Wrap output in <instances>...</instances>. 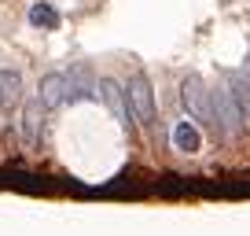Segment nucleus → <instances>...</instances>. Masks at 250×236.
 Masks as SVG:
<instances>
[{
	"mask_svg": "<svg viewBox=\"0 0 250 236\" xmlns=\"http://www.w3.org/2000/svg\"><path fill=\"white\" fill-rule=\"evenodd\" d=\"M210 100H213V137H221V141H235V137H243L247 118H243L239 103L232 100L228 85L210 89Z\"/></svg>",
	"mask_w": 250,
	"mask_h": 236,
	"instance_id": "1",
	"label": "nucleus"
},
{
	"mask_svg": "<svg viewBox=\"0 0 250 236\" xmlns=\"http://www.w3.org/2000/svg\"><path fill=\"white\" fill-rule=\"evenodd\" d=\"M180 107L188 111V118L195 126H210L213 129V100H210V89L199 74H188L180 81Z\"/></svg>",
	"mask_w": 250,
	"mask_h": 236,
	"instance_id": "2",
	"label": "nucleus"
},
{
	"mask_svg": "<svg viewBox=\"0 0 250 236\" xmlns=\"http://www.w3.org/2000/svg\"><path fill=\"white\" fill-rule=\"evenodd\" d=\"M125 93H129V103H133V115H136V126L155 133L158 126V107H155V89H151L147 74H133L125 81Z\"/></svg>",
	"mask_w": 250,
	"mask_h": 236,
	"instance_id": "3",
	"label": "nucleus"
},
{
	"mask_svg": "<svg viewBox=\"0 0 250 236\" xmlns=\"http://www.w3.org/2000/svg\"><path fill=\"white\" fill-rule=\"evenodd\" d=\"M100 100L107 103V111L114 115L118 126L133 133V129H136V115H133V103H129V93H125L122 81H114V78H100Z\"/></svg>",
	"mask_w": 250,
	"mask_h": 236,
	"instance_id": "4",
	"label": "nucleus"
},
{
	"mask_svg": "<svg viewBox=\"0 0 250 236\" xmlns=\"http://www.w3.org/2000/svg\"><path fill=\"white\" fill-rule=\"evenodd\" d=\"M100 96V78L92 74L88 63H70L66 71V103H81V100H96Z\"/></svg>",
	"mask_w": 250,
	"mask_h": 236,
	"instance_id": "5",
	"label": "nucleus"
},
{
	"mask_svg": "<svg viewBox=\"0 0 250 236\" xmlns=\"http://www.w3.org/2000/svg\"><path fill=\"white\" fill-rule=\"evenodd\" d=\"M19 133H22V148H26V151H37V148H41V137H44V103H41V96L26 100Z\"/></svg>",
	"mask_w": 250,
	"mask_h": 236,
	"instance_id": "6",
	"label": "nucleus"
},
{
	"mask_svg": "<svg viewBox=\"0 0 250 236\" xmlns=\"http://www.w3.org/2000/svg\"><path fill=\"white\" fill-rule=\"evenodd\" d=\"M37 96L44 103V111H59L66 103V71H48L37 85Z\"/></svg>",
	"mask_w": 250,
	"mask_h": 236,
	"instance_id": "7",
	"label": "nucleus"
},
{
	"mask_svg": "<svg viewBox=\"0 0 250 236\" xmlns=\"http://www.w3.org/2000/svg\"><path fill=\"white\" fill-rule=\"evenodd\" d=\"M22 103V71L0 67V111H15Z\"/></svg>",
	"mask_w": 250,
	"mask_h": 236,
	"instance_id": "8",
	"label": "nucleus"
},
{
	"mask_svg": "<svg viewBox=\"0 0 250 236\" xmlns=\"http://www.w3.org/2000/svg\"><path fill=\"white\" fill-rule=\"evenodd\" d=\"M169 137H173V148L184 151V155H199V151H203V133H199V126L191 118H180Z\"/></svg>",
	"mask_w": 250,
	"mask_h": 236,
	"instance_id": "9",
	"label": "nucleus"
},
{
	"mask_svg": "<svg viewBox=\"0 0 250 236\" xmlns=\"http://www.w3.org/2000/svg\"><path fill=\"white\" fill-rule=\"evenodd\" d=\"M228 93H232V100L239 103V111H243V118H247V126H250V78L243 71H232L228 74Z\"/></svg>",
	"mask_w": 250,
	"mask_h": 236,
	"instance_id": "10",
	"label": "nucleus"
},
{
	"mask_svg": "<svg viewBox=\"0 0 250 236\" xmlns=\"http://www.w3.org/2000/svg\"><path fill=\"white\" fill-rule=\"evenodd\" d=\"M30 23L37 26V30H59V11L52 8V4H44V0H37V4H30Z\"/></svg>",
	"mask_w": 250,
	"mask_h": 236,
	"instance_id": "11",
	"label": "nucleus"
},
{
	"mask_svg": "<svg viewBox=\"0 0 250 236\" xmlns=\"http://www.w3.org/2000/svg\"><path fill=\"white\" fill-rule=\"evenodd\" d=\"M243 74L250 78V52H247V63H243Z\"/></svg>",
	"mask_w": 250,
	"mask_h": 236,
	"instance_id": "12",
	"label": "nucleus"
}]
</instances>
